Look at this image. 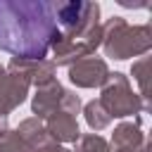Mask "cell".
Returning a JSON list of instances; mask_svg holds the SVG:
<instances>
[{"instance_id":"6da1fadb","label":"cell","mask_w":152,"mask_h":152,"mask_svg":"<svg viewBox=\"0 0 152 152\" xmlns=\"http://www.w3.org/2000/svg\"><path fill=\"white\" fill-rule=\"evenodd\" d=\"M57 38L55 2L0 0V50L17 59H45Z\"/></svg>"},{"instance_id":"7a4b0ae2","label":"cell","mask_w":152,"mask_h":152,"mask_svg":"<svg viewBox=\"0 0 152 152\" xmlns=\"http://www.w3.org/2000/svg\"><path fill=\"white\" fill-rule=\"evenodd\" d=\"M102 48L112 59L145 57L152 48V26H131L124 17H112L102 24Z\"/></svg>"},{"instance_id":"3957f363","label":"cell","mask_w":152,"mask_h":152,"mask_svg":"<svg viewBox=\"0 0 152 152\" xmlns=\"http://www.w3.org/2000/svg\"><path fill=\"white\" fill-rule=\"evenodd\" d=\"M100 104L104 107V112L112 119H126L140 112L150 109V102H145L138 93H133L128 78L121 71L109 74V78L102 86V95H100Z\"/></svg>"},{"instance_id":"277c9868","label":"cell","mask_w":152,"mask_h":152,"mask_svg":"<svg viewBox=\"0 0 152 152\" xmlns=\"http://www.w3.org/2000/svg\"><path fill=\"white\" fill-rule=\"evenodd\" d=\"M55 21L62 36H76L100 24V5L86 0L55 2Z\"/></svg>"},{"instance_id":"5b68a950","label":"cell","mask_w":152,"mask_h":152,"mask_svg":"<svg viewBox=\"0 0 152 152\" xmlns=\"http://www.w3.org/2000/svg\"><path fill=\"white\" fill-rule=\"evenodd\" d=\"M109 66L102 57H83L69 66V81L76 88H102L104 81L109 78Z\"/></svg>"},{"instance_id":"8992f818","label":"cell","mask_w":152,"mask_h":152,"mask_svg":"<svg viewBox=\"0 0 152 152\" xmlns=\"http://www.w3.org/2000/svg\"><path fill=\"white\" fill-rule=\"evenodd\" d=\"M5 69H7L10 74L21 76L28 86L40 88V86L55 81V69H57V66H55L52 59H17V57H12Z\"/></svg>"},{"instance_id":"52a82bcc","label":"cell","mask_w":152,"mask_h":152,"mask_svg":"<svg viewBox=\"0 0 152 152\" xmlns=\"http://www.w3.org/2000/svg\"><path fill=\"white\" fill-rule=\"evenodd\" d=\"M28 83L17 76V74H10L2 64H0V116H7L12 109H17L26 95H28Z\"/></svg>"},{"instance_id":"ba28073f","label":"cell","mask_w":152,"mask_h":152,"mask_svg":"<svg viewBox=\"0 0 152 152\" xmlns=\"http://www.w3.org/2000/svg\"><path fill=\"white\" fill-rule=\"evenodd\" d=\"M66 88L59 81H50L40 88H36V95L31 100V112L36 114V119H48L55 112H62V102H64Z\"/></svg>"},{"instance_id":"9c48e42d","label":"cell","mask_w":152,"mask_h":152,"mask_svg":"<svg viewBox=\"0 0 152 152\" xmlns=\"http://www.w3.org/2000/svg\"><path fill=\"white\" fill-rule=\"evenodd\" d=\"M45 131L48 135L59 142V145H66V142H76L81 138V128H78V121L76 116L66 114V112H55L45 119Z\"/></svg>"},{"instance_id":"30bf717a","label":"cell","mask_w":152,"mask_h":152,"mask_svg":"<svg viewBox=\"0 0 152 152\" xmlns=\"http://www.w3.org/2000/svg\"><path fill=\"white\" fill-rule=\"evenodd\" d=\"M142 142H147V135L140 128V116H135L133 121H124L114 128L112 133V152H126V150H135Z\"/></svg>"},{"instance_id":"8fae6325","label":"cell","mask_w":152,"mask_h":152,"mask_svg":"<svg viewBox=\"0 0 152 152\" xmlns=\"http://www.w3.org/2000/svg\"><path fill=\"white\" fill-rule=\"evenodd\" d=\"M14 133L21 138V142H24L28 150H33V147H38L40 142L50 140V135H48V131H45V124H43L40 119H36V116L24 119V121L14 128Z\"/></svg>"},{"instance_id":"7c38bea8","label":"cell","mask_w":152,"mask_h":152,"mask_svg":"<svg viewBox=\"0 0 152 152\" xmlns=\"http://www.w3.org/2000/svg\"><path fill=\"white\" fill-rule=\"evenodd\" d=\"M83 116H86V124L97 133V131H104L109 124H112V116L104 112V107L100 104V100H90L88 104H83Z\"/></svg>"},{"instance_id":"4fadbf2b","label":"cell","mask_w":152,"mask_h":152,"mask_svg":"<svg viewBox=\"0 0 152 152\" xmlns=\"http://www.w3.org/2000/svg\"><path fill=\"white\" fill-rule=\"evenodd\" d=\"M74 152H112V147L102 135L88 133V135H81L76 140V150Z\"/></svg>"},{"instance_id":"5bb4252c","label":"cell","mask_w":152,"mask_h":152,"mask_svg":"<svg viewBox=\"0 0 152 152\" xmlns=\"http://www.w3.org/2000/svg\"><path fill=\"white\" fill-rule=\"evenodd\" d=\"M147 69H150V57H140L138 62H133V69H131V71H133V78H135L138 86H140V97H142L145 102H150V100H147V97H150V95H147V93H150V83H147V76H150V74H147Z\"/></svg>"},{"instance_id":"9a60e30c","label":"cell","mask_w":152,"mask_h":152,"mask_svg":"<svg viewBox=\"0 0 152 152\" xmlns=\"http://www.w3.org/2000/svg\"><path fill=\"white\" fill-rule=\"evenodd\" d=\"M0 152H28V147L14 131H7L5 135H0Z\"/></svg>"},{"instance_id":"2e32d148","label":"cell","mask_w":152,"mask_h":152,"mask_svg":"<svg viewBox=\"0 0 152 152\" xmlns=\"http://www.w3.org/2000/svg\"><path fill=\"white\" fill-rule=\"evenodd\" d=\"M28 152H74V150H69V147H64V145H59V142H55V140L50 138V140H45V142H40L38 147H33V150H28Z\"/></svg>"},{"instance_id":"e0dca14e","label":"cell","mask_w":152,"mask_h":152,"mask_svg":"<svg viewBox=\"0 0 152 152\" xmlns=\"http://www.w3.org/2000/svg\"><path fill=\"white\" fill-rule=\"evenodd\" d=\"M121 7H147V2H128V0H119Z\"/></svg>"}]
</instances>
